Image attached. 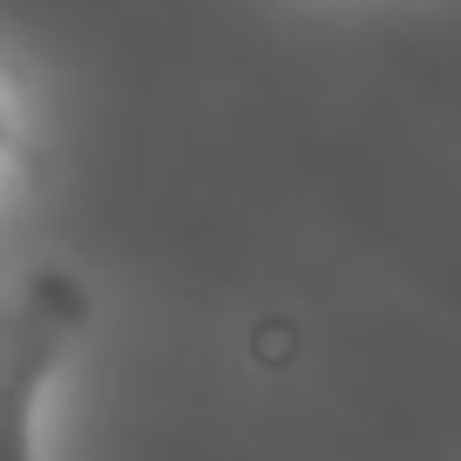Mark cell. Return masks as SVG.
<instances>
[{
    "instance_id": "cell-1",
    "label": "cell",
    "mask_w": 461,
    "mask_h": 461,
    "mask_svg": "<svg viewBox=\"0 0 461 461\" xmlns=\"http://www.w3.org/2000/svg\"><path fill=\"white\" fill-rule=\"evenodd\" d=\"M82 319L88 299L68 272H34L0 305V461H34V401Z\"/></svg>"
},
{
    "instance_id": "cell-2",
    "label": "cell",
    "mask_w": 461,
    "mask_h": 461,
    "mask_svg": "<svg viewBox=\"0 0 461 461\" xmlns=\"http://www.w3.org/2000/svg\"><path fill=\"white\" fill-rule=\"evenodd\" d=\"M0 149H7V88H0Z\"/></svg>"
}]
</instances>
